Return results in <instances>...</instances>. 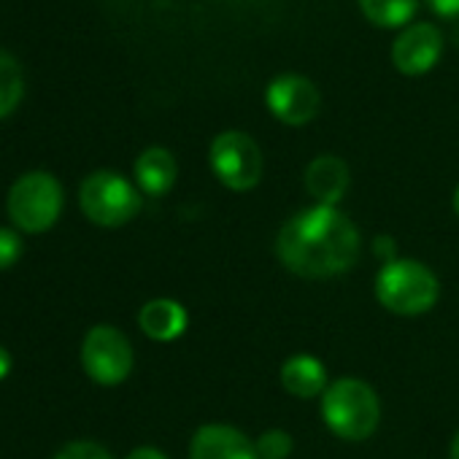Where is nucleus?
Segmentation results:
<instances>
[{
    "mask_svg": "<svg viewBox=\"0 0 459 459\" xmlns=\"http://www.w3.org/2000/svg\"><path fill=\"white\" fill-rule=\"evenodd\" d=\"M351 184L349 165L335 154H322L306 168V189L319 205H338Z\"/></svg>",
    "mask_w": 459,
    "mask_h": 459,
    "instance_id": "9b49d317",
    "label": "nucleus"
},
{
    "mask_svg": "<svg viewBox=\"0 0 459 459\" xmlns=\"http://www.w3.org/2000/svg\"><path fill=\"white\" fill-rule=\"evenodd\" d=\"M211 170L213 176L233 192H249L263 178V152L257 141L241 130H227L219 133L211 141Z\"/></svg>",
    "mask_w": 459,
    "mask_h": 459,
    "instance_id": "423d86ee",
    "label": "nucleus"
},
{
    "mask_svg": "<svg viewBox=\"0 0 459 459\" xmlns=\"http://www.w3.org/2000/svg\"><path fill=\"white\" fill-rule=\"evenodd\" d=\"M376 252L381 255V260H384V263H392V260H397V257H394V244H392L389 238H378V244H376Z\"/></svg>",
    "mask_w": 459,
    "mask_h": 459,
    "instance_id": "5701e85b",
    "label": "nucleus"
},
{
    "mask_svg": "<svg viewBox=\"0 0 459 459\" xmlns=\"http://www.w3.org/2000/svg\"><path fill=\"white\" fill-rule=\"evenodd\" d=\"M186 325H189V316H186L184 306L170 298L149 300L138 314V327L143 330V335H149L152 341H160V343L181 338Z\"/></svg>",
    "mask_w": 459,
    "mask_h": 459,
    "instance_id": "f8f14e48",
    "label": "nucleus"
},
{
    "mask_svg": "<svg viewBox=\"0 0 459 459\" xmlns=\"http://www.w3.org/2000/svg\"><path fill=\"white\" fill-rule=\"evenodd\" d=\"M454 211H456V216H459V186L454 189Z\"/></svg>",
    "mask_w": 459,
    "mask_h": 459,
    "instance_id": "a878e982",
    "label": "nucleus"
},
{
    "mask_svg": "<svg viewBox=\"0 0 459 459\" xmlns=\"http://www.w3.org/2000/svg\"><path fill=\"white\" fill-rule=\"evenodd\" d=\"M359 9L378 28H403L413 20L419 0H359Z\"/></svg>",
    "mask_w": 459,
    "mask_h": 459,
    "instance_id": "dca6fc26",
    "label": "nucleus"
},
{
    "mask_svg": "<svg viewBox=\"0 0 459 459\" xmlns=\"http://www.w3.org/2000/svg\"><path fill=\"white\" fill-rule=\"evenodd\" d=\"M9 370H12V354L4 346H0V381L9 376Z\"/></svg>",
    "mask_w": 459,
    "mask_h": 459,
    "instance_id": "b1692460",
    "label": "nucleus"
},
{
    "mask_svg": "<svg viewBox=\"0 0 459 459\" xmlns=\"http://www.w3.org/2000/svg\"><path fill=\"white\" fill-rule=\"evenodd\" d=\"M322 419L341 440H368L381 421L378 394L359 378H338L322 394Z\"/></svg>",
    "mask_w": 459,
    "mask_h": 459,
    "instance_id": "f03ea898",
    "label": "nucleus"
},
{
    "mask_svg": "<svg viewBox=\"0 0 459 459\" xmlns=\"http://www.w3.org/2000/svg\"><path fill=\"white\" fill-rule=\"evenodd\" d=\"M79 203L84 216L100 227H122L141 211V192L114 170H95L82 181Z\"/></svg>",
    "mask_w": 459,
    "mask_h": 459,
    "instance_id": "39448f33",
    "label": "nucleus"
},
{
    "mask_svg": "<svg viewBox=\"0 0 459 459\" xmlns=\"http://www.w3.org/2000/svg\"><path fill=\"white\" fill-rule=\"evenodd\" d=\"M448 459H459V432L454 435L451 440V448H448Z\"/></svg>",
    "mask_w": 459,
    "mask_h": 459,
    "instance_id": "393cba45",
    "label": "nucleus"
},
{
    "mask_svg": "<svg viewBox=\"0 0 459 459\" xmlns=\"http://www.w3.org/2000/svg\"><path fill=\"white\" fill-rule=\"evenodd\" d=\"M437 276L416 260H392L376 276V298L378 303L400 316L427 314L437 303Z\"/></svg>",
    "mask_w": 459,
    "mask_h": 459,
    "instance_id": "7ed1b4c3",
    "label": "nucleus"
},
{
    "mask_svg": "<svg viewBox=\"0 0 459 459\" xmlns=\"http://www.w3.org/2000/svg\"><path fill=\"white\" fill-rule=\"evenodd\" d=\"M281 384L292 397H319L327 389V368L311 354H295L281 365Z\"/></svg>",
    "mask_w": 459,
    "mask_h": 459,
    "instance_id": "4468645a",
    "label": "nucleus"
},
{
    "mask_svg": "<svg viewBox=\"0 0 459 459\" xmlns=\"http://www.w3.org/2000/svg\"><path fill=\"white\" fill-rule=\"evenodd\" d=\"M125 459H168L160 448H152V446H141L135 451H130Z\"/></svg>",
    "mask_w": 459,
    "mask_h": 459,
    "instance_id": "4be33fe9",
    "label": "nucleus"
},
{
    "mask_svg": "<svg viewBox=\"0 0 459 459\" xmlns=\"http://www.w3.org/2000/svg\"><path fill=\"white\" fill-rule=\"evenodd\" d=\"M82 365L87 376L100 386L122 384L133 370V346L125 333L111 325H98L84 335Z\"/></svg>",
    "mask_w": 459,
    "mask_h": 459,
    "instance_id": "0eeeda50",
    "label": "nucleus"
},
{
    "mask_svg": "<svg viewBox=\"0 0 459 459\" xmlns=\"http://www.w3.org/2000/svg\"><path fill=\"white\" fill-rule=\"evenodd\" d=\"M176 176H178L176 157L162 146H152L135 160V184L141 186V192L152 197L170 192V186L176 184Z\"/></svg>",
    "mask_w": 459,
    "mask_h": 459,
    "instance_id": "ddd939ff",
    "label": "nucleus"
},
{
    "mask_svg": "<svg viewBox=\"0 0 459 459\" xmlns=\"http://www.w3.org/2000/svg\"><path fill=\"white\" fill-rule=\"evenodd\" d=\"M362 238L338 205H311L295 213L276 238L279 263L303 279L341 276L357 265Z\"/></svg>",
    "mask_w": 459,
    "mask_h": 459,
    "instance_id": "f257e3e1",
    "label": "nucleus"
},
{
    "mask_svg": "<svg viewBox=\"0 0 459 459\" xmlns=\"http://www.w3.org/2000/svg\"><path fill=\"white\" fill-rule=\"evenodd\" d=\"M189 459H260L257 446L230 424H203L192 435Z\"/></svg>",
    "mask_w": 459,
    "mask_h": 459,
    "instance_id": "9d476101",
    "label": "nucleus"
},
{
    "mask_svg": "<svg viewBox=\"0 0 459 459\" xmlns=\"http://www.w3.org/2000/svg\"><path fill=\"white\" fill-rule=\"evenodd\" d=\"M25 95V74L20 60L0 49V119H6Z\"/></svg>",
    "mask_w": 459,
    "mask_h": 459,
    "instance_id": "2eb2a0df",
    "label": "nucleus"
},
{
    "mask_svg": "<svg viewBox=\"0 0 459 459\" xmlns=\"http://www.w3.org/2000/svg\"><path fill=\"white\" fill-rule=\"evenodd\" d=\"M427 6L443 20H459V0H427Z\"/></svg>",
    "mask_w": 459,
    "mask_h": 459,
    "instance_id": "412c9836",
    "label": "nucleus"
},
{
    "mask_svg": "<svg viewBox=\"0 0 459 459\" xmlns=\"http://www.w3.org/2000/svg\"><path fill=\"white\" fill-rule=\"evenodd\" d=\"M443 55V36L429 22L405 28L392 44V63L405 76H421L435 68Z\"/></svg>",
    "mask_w": 459,
    "mask_h": 459,
    "instance_id": "1a4fd4ad",
    "label": "nucleus"
},
{
    "mask_svg": "<svg viewBox=\"0 0 459 459\" xmlns=\"http://www.w3.org/2000/svg\"><path fill=\"white\" fill-rule=\"evenodd\" d=\"M22 257V238L9 227H0V271L17 265Z\"/></svg>",
    "mask_w": 459,
    "mask_h": 459,
    "instance_id": "aec40b11",
    "label": "nucleus"
},
{
    "mask_svg": "<svg viewBox=\"0 0 459 459\" xmlns=\"http://www.w3.org/2000/svg\"><path fill=\"white\" fill-rule=\"evenodd\" d=\"M260 459H287L295 448L292 435L287 429H268L260 435V440L255 443Z\"/></svg>",
    "mask_w": 459,
    "mask_h": 459,
    "instance_id": "f3484780",
    "label": "nucleus"
},
{
    "mask_svg": "<svg viewBox=\"0 0 459 459\" xmlns=\"http://www.w3.org/2000/svg\"><path fill=\"white\" fill-rule=\"evenodd\" d=\"M108 4H117L122 9L168 12V9H176L178 6V0H108ZM221 4H233V6H263V4H273V0H221Z\"/></svg>",
    "mask_w": 459,
    "mask_h": 459,
    "instance_id": "a211bd4d",
    "label": "nucleus"
},
{
    "mask_svg": "<svg viewBox=\"0 0 459 459\" xmlns=\"http://www.w3.org/2000/svg\"><path fill=\"white\" fill-rule=\"evenodd\" d=\"M6 211L22 233H47L63 213V186L52 173L30 170L12 184Z\"/></svg>",
    "mask_w": 459,
    "mask_h": 459,
    "instance_id": "20e7f679",
    "label": "nucleus"
},
{
    "mask_svg": "<svg viewBox=\"0 0 459 459\" xmlns=\"http://www.w3.org/2000/svg\"><path fill=\"white\" fill-rule=\"evenodd\" d=\"M265 103L279 122L290 127H300L319 114L322 98L311 79L300 74H281L268 84Z\"/></svg>",
    "mask_w": 459,
    "mask_h": 459,
    "instance_id": "6e6552de",
    "label": "nucleus"
},
{
    "mask_svg": "<svg viewBox=\"0 0 459 459\" xmlns=\"http://www.w3.org/2000/svg\"><path fill=\"white\" fill-rule=\"evenodd\" d=\"M55 459H114L108 454V448H103L100 443H92V440H74L68 446H63Z\"/></svg>",
    "mask_w": 459,
    "mask_h": 459,
    "instance_id": "6ab92c4d",
    "label": "nucleus"
}]
</instances>
